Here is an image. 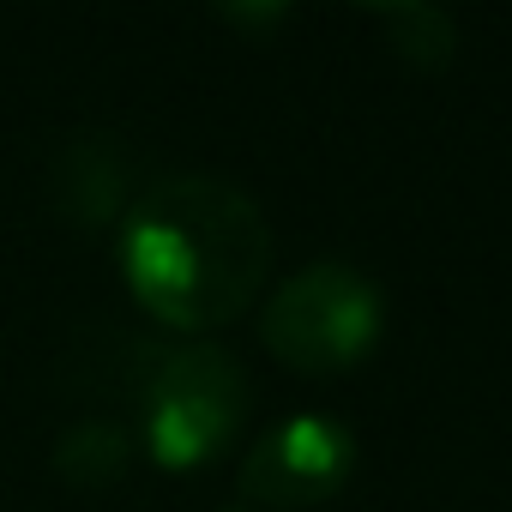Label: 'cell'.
<instances>
[{"mask_svg":"<svg viewBox=\"0 0 512 512\" xmlns=\"http://www.w3.org/2000/svg\"><path fill=\"white\" fill-rule=\"evenodd\" d=\"M235 512H241V506H235Z\"/></svg>","mask_w":512,"mask_h":512,"instance_id":"8","label":"cell"},{"mask_svg":"<svg viewBox=\"0 0 512 512\" xmlns=\"http://www.w3.org/2000/svg\"><path fill=\"white\" fill-rule=\"evenodd\" d=\"M356 470V440L338 416L302 410L284 416L278 428H266L241 458V494L253 506L272 512H308L320 500H332Z\"/></svg>","mask_w":512,"mask_h":512,"instance_id":"4","label":"cell"},{"mask_svg":"<svg viewBox=\"0 0 512 512\" xmlns=\"http://www.w3.org/2000/svg\"><path fill=\"white\" fill-rule=\"evenodd\" d=\"M49 193L61 217L97 229L109 217H127L133 205V157L115 133H73L49 163Z\"/></svg>","mask_w":512,"mask_h":512,"instance_id":"5","label":"cell"},{"mask_svg":"<svg viewBox=\"0 0 512 512\" xmlns=\"http://www.w3.org/2000/svg\"><path fill=\"white\" fill-rule=\"evenodd\" d=\"M266 272L272 223L223 175H163L121 217V278L169 332H223L266 290Z\"/></svg>","mask_w":512,"mask_h":512,"instance_id":"1","label":"cell"},{"mask_svg":"<svg viewBox=\"0 0 512 512\" xmlns=\"http://www.w3.org/2000/svg\"><path fill=\"white\" fill-rule=\"evenodd\" d=\"M127 464H133V434L121 422H109V416L73 422L55 440V476L67 488H109V482L127 476Z\"/></svg>","mask_w":512,"mask_h":512,"instance_id":"6","label":"cell"},{"mask_svg":"<svg viewBox=\"0 0 512 512\" xmlns=\"http://www.w3.org/2000/svg\"><path fill=\"white\" fill-rule=\"evenodd\" d=\"M133 404H139V434L151 464L199 470L229 452L253 398H247V368L223 344L181 338V344H151Z\"/></svg>","mask_w":512,"mask_h":512,"instance_id":"2","label":"cell"},{"mask_svg":"<svg viewBox=\"0 0 512 512\" xmlns=\"http://www.w3.org/2000/svg\"><path fill=\"white\" fill-rule=\"evenodd\" d=\"M374 25L386 31V49L416 67V73H446L458 55V25L446 7H422V0H404V7L374 13Z\"/></svg>","mask_w":512,"mask_h":512,"instance_id":"7","label":"cell"},{"mask_svg":"<svg viewBox=\"0 0 512 512\" xmlns=\"http://www.w3.org/2000/svg\"><path fill=\"white\" fill-rule=\"evenodd\" d=\"M386 326V302L380 284L344 260H314L302 266L290 284L272 290L266 314H260V338L266 350L296 368V374H344L362 356H374Z\"/></svg>","mask_w":512,"mask_h":512,"instance_id":"3","label":"cell"}]
</instances>
